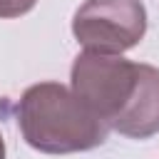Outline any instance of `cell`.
I'll use <instances>...</instances> for the list:
<instances>
[{"mask_svg": "<svg viewBox=\"0 0 159 159\" xmlns=\"http://www.w3.org/2000/svg\"><path fill=\"white\" fill-rule=\"evenodd\" d=\"M22 139L42 154H75L104 144L107 124L60 82H40L22 92L17 104Z\"/></svg>", "mask_w": 159, "mask_h": 159, "instance_id": "6da1fadb", "label": "cell"}, {"mask_svg": "<svg viewBox=\"0 0 159 159\" xmlns=\"http://www.w3.org/2000/svg\"><path fill=\"white\" fill-rule=\"evenodd\" d=\"M70 80L72 92L82 99V104L94 117H99L107 129H114L124 119L139 92L142 65L129 62L119 55L84 50L75 57Z\"/></svg>", "mask_w": 159, "mask_h": 159, "instance_id": "7a4b0ae2", "label": "cell"}, {"mask_svg": "<svg viewBox=\"0 0 159 159\" xmlns=\"http://www.w3.org/2000/svg\"><path fill=\"white\" fill-rule=\"evenodd\" d=\"M114 132L132 139H149L159 134V70L152 65H142L139 92L124 114V119L114 127Z\"/></svg>", "mask_w": 159, "mask_h": 159, "instance_id": "277c9868", "label": "cell"}, {"mask_svg": "<svg viewBox=\"0 0 159 159\" xmlns=\"http://www.w3.org/2000/svg\"><path fill=\"white\" fill-rule=\"evenodd\" d=\"M37 0H0V17H20L35 7Z\"/></svg>", "mask_w": 159, "mask_h": 159, "instance_id": "5b68a950", "label": "cell"}, {"mask_svg": "<svg viewBox=\"0 0 159 159\" xmlns=\"http://www.w3.org/2000/svg\"><path fill=\"white\" fill-rule=\"evenodd\" d=\"M77 42L89 52L122 55L147 32L142 0H84L72 20Z\"/></svg>", "mask_w": 159, "mask_h": 159, "instance_id": "3957f363", "label": "cell"}, {"mask_svg": "<svg viewBox=\"0 0 159 159\" xmlns=\"http://www.w3.org/2000/svg\"><path fill=\"white\" fill-rule=\"evenodd\" d=\"M0 159H5V142H2V134H0Z\"/></svg>", "mask_w": 159, "mask_h": 159, "instance_id": "8992f818", "label": "cell"}]
</instances>
